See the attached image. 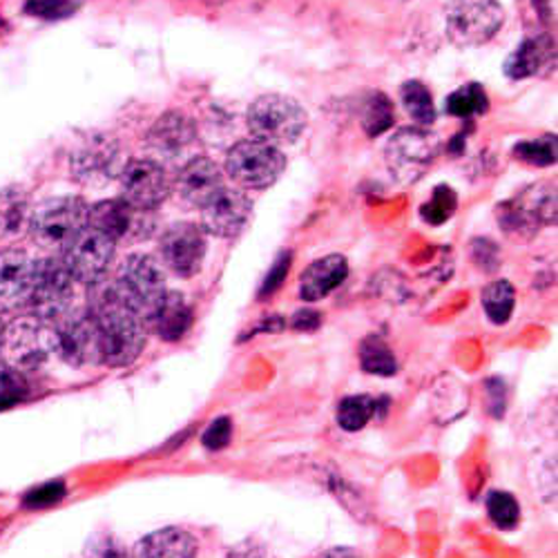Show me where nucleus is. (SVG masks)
Listing matches in <instances>:
<instances>
[{
    "mask_svg": "<svg viewBox=\"0 0 558 558\" xmlns=\"http://www.w3.org/2000/svg\"><path fill=\"white\" fill-rule=\"evenodd\" d=\"M87 311L95 319L99 362L108 366H130L146 347V324L117 293L112 282L89 287Z\"/></svg>",
    "mask_w": 558,
    "mask_h": 558,
    "instance_id": "obj_1",
    "label": "nucleus"
},
{
    "mask_svg": "<svg viewBox=\"0 0 558 558\" xmlns=\"http://www.w3.org/2000/svg\"><path fill=\"white\" fill-rule=\"evenodd\" d=\"M89 206L78 197H57L40 204L29 215V235L36 246L61 255L87 226Z\"/></svg>",
    "mask_w": 558,
    "mask_h": 558,
    "instance_id": "obj_2",
    "label": "nucleus"
},
{
    "mask_svg": "<svg viewBox=\"0 0 558 558\" xmlns=\"http://www.w3.org/2000/svg\"><path fill=\"white\" fill-rule=\"evenodd\" d=\"M246 125L253 138L272 144L287 146L295 144L306 128V112L302 106L282 95H264L251 104L246 112Z\"/></svg>",
    "mask_w": 558,
    "mask_h": 558,
    "instance_id": "obj_3",
    "label": "nucleus"
},
{
    "mask_svg": "<svg viewBox=\"0 0 558 558\" xmlns=\"http://www.w3.org/2000/svg\"><path fill=\"white\" fill-rule=\"evenodd\" d=\"M284 168L282 150L253 136L238 142L226 155V174L246 191L268 189L282 177Z\"/></svg>",
    "mask_w": 558,
    "mask_h": 558,
    "instance_id": "obj_4",
    "label": "nucleus"
},
{
    "mask_svg": "<svg viewBox=\"0 0 558 558\" xmlns=\"http://www.w3.org/2000/svg\"><path fill=\"white\" fill-rule=\"evenodd\" d=\"M112 284L119 298L142 319L150 315L168 291L163 268L157 264V259L142 253L128 255L121 262Z\"/></svg>",
    "mask_w": 558,
    "mask_h": 558,
    "instance_id": "obj_5",
    "label": "nucleus"
},
{
    "mask_svg": "<svg viewBox=\"0 0 558 558\" xmlns=\"http://www.w3.org/2000/svg\"><path fill=\"white\" fill-rule=\"evenodd\" d=\"M440 153V138L429 128H402L387 144V166L398 183H415L425 177Z\"/></svg>",
    "mask_w": 558,
    "mask_h": 558,
    "instance_id": "obj_6",
    "label": "nucleus"
},
{
    "mask_svg": "<svg viewBox=\"0 0 558 558\" xmlns=\"http://www.w3.org/2000/svg\"><path fill=\"white\" fill-rule=\"evenodd\" d=\"M74 279L61 257H43L34 262L29 308L43 322H57L74 308Z\"/></svg>",
    "mask_w": 558,
    "mask_h": 558,
    "instance_id": "obj_7",
    "label": "nucleus"
},
{
    "mask_svg": "<svg viewBox=\"0 0 558 558\" xmlns=\"http://www.w3.org/2000/svg\"><path fill=\"white\" fill-rule=\"evenodd\" d=\"M496 217L507 235L530 240L541 226L556 221V191L547 183L530 185L514 199L500 204Z\"/></svg>",
    "mask_w": 558,
    "mask_h": 558,
    "instance_id": "obj_8",
    "label": "nucleus"
},
{
    "mask_svg": "<svg viewBox=\"0 0 558 558\" xmlns=\"http://www.w3.org/2000/svg\"><path fill=\"white\" fill-rule=\"evenodd\" d=\"M505 21L498 0H453L447 10V36L456 48H478Z\"/></svg>",
    "mask_w": 558,
    "mask_h": 558,
    "instance_id": "obj_9",
    "label": "nucleus"
},
{
    "mask_svg": "<svg viewBox=\"0 0 558 558\" xmlns=\"http://www.w3.org/2000/svg\"><path fill=\"white\" fill-rule=\"evenodd\" d=\"M114 251L117 244L110 238L92 226H85L59 257L76 284L95 287L106 279L114 262Z\"/></svg>",
    "mask_w": 558,
    "mask_h": 558,
    "instance_id": "obj_10",
    "label": "nucleus"
},
{
    "mask_svg": "<svg viewBox=\"0 0 558 558\" xmlns=\"http://www.w3.org/2000/svg\"><path fill=\"white\" fill-rule=\"evenodd\" d=\"M0 353H3L5 364L21 371V374L40 368L50 355H54L50 324L34 315L12 322L5 329Z\"/></svg>",
    "mask_w": 558,
    "mask_h": 558,
    "instance_id": "obj_11",
    "label": "nucleus"
},
{
    "mask_svg": "<svg viewBox=\"0 0 558 558\" xmlns=\"http://www.w3.org/2000/svg\"><path fill=\"white\" fill-rule=\"evenodd\" d=\"M119 183L121 199L144 213H155L172 193V179L166 166L155 159H130L121 168Z\"/></svg>",
    "mask_w": 558,
    "mask_h": 558,
    "instance_id": "obj_12",
    "label": "nucleus"
},
{
    "mask_svg": "<svg viewBox=\"0 0 558 558\" xmlns=\"http://www.w3.org/2000/svg\"><path fill=\"white\" fill-rule=\"evenodd\" d=\"M52 353L70 366L99 362L97 329L87 308H72L50 324Z\"/></svg>",
    "mask_w": 558,
    "mask_h": 558,
    "instance_id": "obj_13",
    "label": "nucleus"
},
{
    "mask_svg": "<svg viewBox=\"0 0 558 558\" xmlns=\"http://www.w3.org/2000/svg\"><path fill=\"white\" fill-rule=\"evenodd\" d=\"M206 230L197 223L181 221L163 230L159 240V255L163 266L177 277H195L206 259Z\"/></svg>",
    "mask_w": 558,
    "mask_h": 558,
    "instance_id": "obj_14",
    "label": "nucleus"
},
{
    "mask_svg": "<svg viewBox=\"0 0 558 558\" xmlns=\"http://www.w3.org/2000/svg\"><path fill=\"white\" fill-rule=\"evenodd\" d=\"M87 226L104 232L114 244L121 242H142L153 235L155 219L153 213H144L132 208L128 202L108 199L87 210Z\"/></svg>",
    "mask_w": 558,
    "mask_h": 558,
    "instance_id": "obj_15",
    "label": "nucleus"
},
{
    "mask_svg": "<svg viewBox=\"0 0 558 558\" xmlns=\"http://www.w3.org/2000/svg\"><path fill=\"white\" fill-rule=\"evenodd\" d=\"M72 174L89 189H101L121 174V148L114 138L99 134L92 136L72 155Z\"/></svg>",
    "mask_w": 558,
    "mask_h": 558,
    "instance_id": "obj_16",
    "label": "nucleus"
},
{
    "mask_svg": "<svg viewBox=\"0 0 558 558\" xmlns=\"http://www.w3.org/2000/svg\"><path fill=\"white\" fill-rule=\"evenodd\" d=\"M197 125L191 117L181 112H166L148 132V148L155 161H189L197 146ZM181 163V166H183Z\"/></svg>",
    "mask_w": 558,
    "mask_h": 558,
    "instance_id": "obj_17",
    "label": "nucleus"
},
{
    "mask_svg": "<svg viewBox=\"0 0 558 558\" xmlns=\"http://www.w3.org/2000/svg\"><path fill=\"white\" fill-rule=\"evenodd\" d=\"M202 228L215 238L232 240L238 238L240 232L246 228L253 202L238 189H223L215 193L202 208Z\"/></svg>",
    "mask_w": 558,
    "mask_h": 558,
    "instance_id": "obj_18",
    "label": "nucleus"
},
{
    "mask_svg": "<svg viewBox=\"0 0 558 558\" xmlns=\"http://www.w3.org/2000/svg\"><path fill=\"white\" fill-rule=\"evenodd\" d=\"M223 189L221 168L208 157H193L185 161L172 179V191L183 204L202 208L215 193Z\"/></svg>",
    "mask_w": 558,
    "mask_h": 558,
    "instance_id": "obj_19",
    "label": "nucleus"
},
{
    "mask_svg": "<svg viewBox=\"0 0 558 558\" xmlns=\"http://www.w3.org/2000/svg\"><path fill=\"white\" fill-rule=\"evenodd\" d=\"M34 259L19 248L0 251V313L29 304Z\"/></svg>",
    "mask_w": 558,
    "mask_h": 558,
    "instance_id": "obj_20",
    "label": "nucleus"
},
{
    "mask_svg": "<svg viewBox=\"0 0 558 558\" xmlns=\"http://www.w3.org/2000/svg\"><path fill=\"white\" fill-rule=\"evenodd\" d=\"M193 306L177 291H166L159 304L144 319L146 331H153L163 342H179L193 327Z\"/></svg>",
    "mask_w": 558,
    "mask_h": 558,
    "instance_id": "obj_21",
    "label": "nucleus"
},
{
    "mask_svg": "<svg viewBox=\"0 0 558 558\" xmlns=\"http://www.w3.org/2000/svg\"><path fill=\"white\" fill-rule=\"evenodd\" d=\"M349 275V262L342 255H327L304 268L300 277V298L304 302H319L333 293Z\"/></svg>",
    "mask_w": 558,
    "mask_h": 558,
    "instance_id": "obj_22",
    "label": "nucleus"
},
{
    "mask_svg": "<svg viewBox=\"0 0 558 558\" xmlns=\"http://www.w3.org/2000/svg\"><path fill=\"white\" fill-rule=\"evenodd\" d=\"M197 538L181 527H163L138 541L130 558H195Z\"/></svg>",
    "mask_w": 558,
    "mask_h": 558,
    "instance_id": "obj_23",
    "label": "nucleus"
},
{
    "mask_svg": "<svg viewBox=\"0 0 558 558\" xmlns=\"http://www.w3.org/2000/svg\"><path fill=\"white\" fill-rule=\"evenodd\" d=\"M554 63V40L549 36H532L523 40L517 52L505 61V74L511 78H527L541 74Z\"/></svg>",
    "mask_w": 558,
    "mask_h": 558,
    "instance_id": "obj_24",
    "label": "nucleus"
},
{
    "mask_svg": "<svg viewBox=\"0 0 558 558\" xmlns=\"http://www.w3.org/2000/svg\"><path fill=\"white\" fill-rule=\"evenodd\" d=\"M29 202L19 189L0 191V238H16L29 226Z\"/></svg>",
    "mask_w": 558,
    "mask_h": 558,
    "instance_id": "obj_25",
    "label": "nucleus"
},
{
    "mask_svg": "<svg viewBox=\"0 0 558 558\" xmlns=\"http://www.w3.org/2000/svg\"><path fill=\"white\" fill-rule=\"evenodd\" d=\"M400 99L407 114L415 121V125L429 128L436 121V106L432 99V92L417 81H407L400 87Z\"/></svg>",
    "mask_w": 558,
    "mask_h": 558,
    "instance_id": "obj_26",
    "label": "nucleus"
},
{
    "mask_svg": "<svg viewBox=\"0 0 558 558\" xmlns=\"http://www.w3.org/2000/svg\"><path fill=\"white\" fill-rule=\"evenodd\" d=\"M360 366L366 371V374H374V376H393L398 371L393 351L378 336H368L366 340H362Z\"/></svg>",
    "mask_w": 558,
    "mask_h": 558,
    "instance_id": "obj_27",
    "label": "nucleus"
},
{
    "mask_svg": "<svg viewBox=\"0 0 558 558\" xmlns=\"http://www.w3.org/2000/svg\"><path fill=\"white\" fill-rule=\"evenodd\" d=\"M489 110V97L478 83L462 85L447 99V112L456 119H474Z\"/></svg>",
    "mask_w": 558,
    "mask_h": 558,
    "instance_id": "obj_28",
    "label": "nucleus"
},
{
    "mask_svg": "<svg viewBox=\"0 0 558 558\" xmlns=\"http://www.w3.org/2000/svg\"><path fill=\"white\" fill-rule=\"evenodd\" d=\"M380 409V400L371 396H349L338 407V425L344 432H360Z\"/></svg>",
    "mask_w": 558,
    "mask_h": 558,
    "instance_id": "obj_29",
    "label": "nucleus"
},
{
    "mask_svg": "<svg viewBox=\"0 0 558 558\" xmlns=\"http://www.w3.org/2000/svg\"><path fill=\"white\" fill-rule=\"evenodd\" d=\"M514 304H517V293L507 279H498V282H492L483 291V306L487 317L494 324L509 322L511 313H514Z\"/></svg>",
    "mask_w": 558,
    "mask_h": 558,
    "instance_id": "obj_30",
    "label": "nucleus"
},
{
    "mask_svg": "<svg viewBox=\"0 0 558 558\" xmlns=\"http://www.w3.org/2000/svg\"><path fill=\"white\" fill-rule=\"evenodd\" d=\"M487 514L498 530H514L521 521L519 500L507 492H492L487 498Z\"/></svg>",
    "mask_w": 558,
    "mask_h": 558,
    "instance_id": "obj_31",
    "label": "nucleus"
},
{
    "mask_svg": "<svg viewBox=\"0 0 558 558\" xmlns=\"http://www.w3.org/2000/svg\"><path fill=\"white\" fill-rule=\"evenodd\" d=\"M391 123H393L391 101L385 95H380V92H374V95L366 99L364 117H362V125H364L366 134L368 136H378L385 130H389Z\"/></svg>",
    "mask_w": 558,
    "mask_h": 558,
    "instance_id": "obj_32",
    "label": "nucleus"
},
{
    "mask_svg": "<svg viewBox=\"0 0 558 558\" xmlns=\"http://www.w3.org/2000/svg\"><path fill=\"white\" fill-rule=\"evenodd\" d=\"M514 157L523 163L545 168L554 166L558 150H556V136L549 134L545 138H532V142H521L514 146Z\"/></svg>",
    "mask_w": 558,
    "mask_h": 558,
    "instance_id": "obj_33",
    "label": "nucleus"
},
{
    "mask_svg": "<svg viewBox=\"0 0 558 558\" xmlns=\"http://www.w3.org/2000/svg\"><path fill=\"white\" fill-rule=\"evenodd\" d=\"M29 393L25 374L12 368L10 364H0V411L23 402Z\"/></svg>",
    "mask_w": 558,
    "mask_h": 558,
    "instance_id": "obj_34",
    "label": "nucleus"
},
{
    "mask_svg": "<svg viewBox=\"0 0 558 558\" xmlns=\"http://www.w3.org/2000/svg\"><path fill=\"white\" fill-rule=\"evenodd\" d=\"M456 193L449 189V185H438V189L432 193L429 202L421 208V215L427 223L438 226L445 223L453 213H456Z\"/></svg>",
    "mask_w": 558,
    "mask_h": 558,
    "instance_id": "obj_35",
    "label": "nucleus"
},
{
    "mask_svg": "<svg viewBox=\"0 0 558 558\" xmlns=\"http://www.w3.org/2000/svg\"><path fill=\"white\" fill-rule=\"evenodd\" d=\"M74 0H27L25 12L43 21H63L76 12Z\"/></svg>",
    "mask_w": 558,
    "mask_h": 558,
    "instance_id": "obj_36",
    "label": "nucleus"
},
{
    "mask_svg": "<svg viewBox=\"0 0 558 558\" xmlns=\"http://www.w3.org/2000/svg\"><path fill=\"white\" fill-rule=\"evenodd\" d=\"M65 496V485L63 483H48L34 487L25 498L23 505L29 509H43V507H52Z\"/></svg>",
    "mask_w": 558,
    "mask_h": 558,
    "instance_id": "obj_37",
    "label": "nucleus"
},
{
    "mask_svg": "<svg viewBox=\"0 0 558 558\" xmlns=\"http://www.w3.org/2000/svg\"><path fill=\"white\" fill-rule=\"evenodd\" d=\"M230 436H232L230 417L221 415V417H217V421H213L208 425V429L202 436V445L206 449H210V451H219V449H223L230 442Z\"/></svg>",
    "mask_w": 558,
    "mask_h": 558,
    "instance_id": "obj_38",
    "label": "nucleus"
},
{
    "mask_svg": "<svg viewBox=\"0 0 558 558\" xmlns=\"http://www.w3.org/2000/svg\"><path fill=\"white\" fill-rule=\"evenodd\" d=\"M293 262V255L289 251H284L282 255H279L272 264V268L268 270L266 279H264V287H262V298L266 295H272L279 287H282V282L287 279V272H289V266Z\"/></svg>",
    "mask_w": 558,
    "mask_h": 558,
    "instance_id": "obj_39",
    "label": "nucleus"
},
{
    "mask_svg": "<svg viewBox=\"0 0 558 558\" xmlns=\"http://www.w3.org/2000/svg\"><path fill=\"white\" fill-rule=\"evenodd\" d=\"M85 558H130L125 549L117 543V538H99L87 545Z\"/></svg>",
    "mask_w": 558,
    "mask_h": 558,
    "instance_id": "obj_40",
    "label": "nucleus"
},
{
    "mask_svg": "<svg viewBox=\"0 0 558 558\" xmlns=\"http://www.w3.org/2000/svg\"><path fill=\"white\" fill-rule=\"evenodd\" d=\"M226 558H277V556L264 543L248 538L238 543L235 547H230Z\"/></svg>",
    "mask_w": 558,
    "mask_h": 558,
    "instance_id": "obj_41",
    "label": "nucleus"
},
{
    "mask_svg": "<svg viewBox=\"0 0 558 558\" xmlns=\"http://www.w3.org/2000/svg\"><path fill=\"white\" fill-rule=\"evenodd\" d=\"M319 327V315L311 308H302L300 313H295L293 317V329L298 331H313Z\"/></svg>",
    "mask_w": 558,
    "mask_h": 558,
    "instance_id": "obj_42",
    "label": "nucleus"
},
{
    "mask_svg": "<svg viewBox=\"0 0 558 558\" xmlns=\"http://www.w3.org/2000/svg\"><path fill=\"white\" fill-rule=\"evenodd\" d=\"M317 558H360V554L351 547H331L327 551H322Z\"/></svg>",
    "mask_w": 558,
    "mask_h": 558,
    "instance_id": "obj_43",
    "label": "nucleus"
},
{
    "mask_svg": "<svg viewBox=\"0 0 558 558\" xmlns=\"http://www.w3.org/2000/svg\"><path fill=\"white\" fill-rule=\"evenodd\" d=\"M5 329H8V324H5V319H3V313H0V344H3V338H5Z\"/></svg>",
    "mask_w": 558,
    "mask_h": 558,
    "instance_id": "obj_44",
    "label": "nucleus"
}]
</instances>
